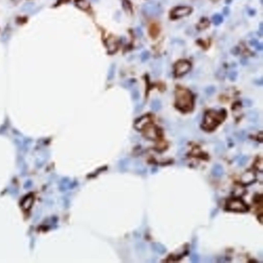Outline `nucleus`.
<instances>
[{"label": "nucleus", "mask_w": 263, "mask_h": 263, "mask_svg": "<svg viewBox=\"0 0 263 263\" xmlns=\"http://www.w3.org/2000/svg\"><path fill=\"white\" fill-rule=\"evenodd\" d=\"M215 87H212V86L208 87L205 89V92H206V94L208 95H212L215 92Z\"/></svg>", "instance_id": "f8f14e48"}, {"label": "nucleus", "mask_w": 263, "mask_h": 263, "mask_svg": "<svg viewBox=\"0 0 263 263\" xmlns=\"http://www.w3.org/2000/svg\"><path fill=\"white\" fill-rule=\"evenodd\" d=\"M238 76V73L237 72L235 71H232L229 73V78L230 80H231L232 81H234L236 80Z\"/></svg>", "instance_id": "ddd939ff"}, {"label": "nucleus", "mask_w": 263, "mask_h": 263, "mask_svg": "<svg viewBox=\"0 0 263 263\" xmlns=\"http://www.w3.org/2000/svg\"><path fill=\"white\" fill-rule=\"evenodd\" d=\"M191 260L192 262H194V263L198 262L199 260V257L196 254H193L191 258Z\"/></svg>", "instance_id": "f3484780"}, {"label": "nucleus", "mask_w": 263, "mask_h": 263, "mask_svg": "<svg viewBox=\"0 0 263 263\" xmlns=\"http://www.w3.org/2000/svg\"><path fill=\"white\" fill-rule=\"evenodd\" d=\"M225 117V113L222 111L220 112L209 111L205 115L202 128L208 131L213 130L224 120Z\"/></svg>", "instance_id": "f03ea898"}, {"label": "nucleus", "mask_w": 263, "mask_h": 263, "mask_svg": "<svg viewBox=\"0 0 263 263\" xmlns=\"http://www.w3.org/2000/svg\"><path fill=\"white\" fill-rule=\"evenodd\" d=\"M248 160V158H247V157L246 156H243L242 158H240V160H239V164L240 165H245V163H246V162Z\"/></svg>", "instance_id": "dca6fc26"}, {"label": "nucleus", "mask_w": 263, "mask_h": 263, "mask_svg": "<svg viewBox=\"0 0 263 263\" xmlns=\"http://www.w3.org/2000/svg\"><path fill=\"white\" fill-rule=\"evenodd\" d=\"M242 180L244 183H250V181H254L255 179V176L254 174L252 173L251 172H247L246 174L242 176Z\"/></svg>", "instance_id": "6e6552de"}, {"label": "nucleus", "mask_w": 263, "mask_h": 263, "mask_svg": "<svg viewBox=\"0 0 263 263\" xmlns=\"http://www.w3.org/2000/svg\"><path fill=\"white\" fill-rule=\"evenodd\" d=\"M148 58H149V54H147V53H146L145 54L142 56L141 60H142V61H145L148 59Z\"/></svg>", "instance_id": "a211bd4d"}, {"label": "nucleus", "mask_w": 263, "mask_h": 263, "mask_svg": "<svg viewBox=\"0 0 263 263\" xmlns=\"http://www.w3.org/2000/svg\"><path fill=\"white\" fill-rule=\"evenodd\" d=\"M115 71V66L114 64H113L110 67V69L108 70V80H111L112 79L114 76Z\"/></svg>", "instance_id": "9d476101"}, {"label": "nucleus", "mask_w": 263, "mask_h": 263, "mask_svg": "<svg viewBox=\"0 0 263 263\" xmlns=\"http://www.w3.org/2000/svg\"><path fill=\"white\" fill-rule=\"evenodd\" d=\"M227 208L230 210L237 212H244L247 210V208L242 201L240 199H232L228 202Z\"/></svg>", "instance_id": "39448f33"}, {"label": "nucleus", "mask_w": 263, "mask_h": 263, "mask_svg": "<svg viewBox=\"0 0 263 263\" xmlns=\"http://www.w3.org/2000/svg\"><path fill=\"white\" fill-rule=\"evenodd\" d=\"M192 12V9L188 6H179L174 8L170 12V18L175 20L183 18L189 15Z\"/></svg>", "instance_id": "7ed1b4c3"}, {"label": "nucleus", "mask_w": 263, "mask_h": 263, "mask_svg": "<svg viewBox=\"0 0 263 263\" xmlns=\"http://www.w3.org/2000/svg\"><path fill=\"white\" fill-rule=\"evenodd\" d=\"M247 117L250 121L255 122L258 118V114L255 111H249L247 114Z\"/></svg>", "instance_id": "1a4fd4ad"}, {"label": "nucleus", "mask_w": 263, "mask_h": 263, "mask_svg": "<svg viewBox=\"0 0 263 263\" xmlns=\"http://www.w3.org/2000/svg\"><path fill=\"white\" fill-rule=\"evenodd\" d=\"M132 97L134 100H137L140 98V93L137 89L134 90L132 93Z\"/></svg>", "instance_id": "9b49d317"}, {"label": "nucleus", "mask_w": 263, "mask_h": 263, "mask_svg": "<svg viewBox=\"0 0 263 263\" xmlns=\"http://www.w3.org/2000/svg\"><path fill=\"white\" fill-rule=\"evenodd\" d=\"M151 108L152 110L155 112H157L159 111L161 108V104L160 101L158 99L153 100L151 102Z\"/></svg>", "instance_id": "0eeeda50"}, {"label": "nucleus", "mask_w": 263, "mask_h": 263, "mask_svg": "<svg viewBox=\"0 0 263 263\" xmlns=\"http://www.w3.org/2000/svg\"><path fill=\"white\" fill-rule=\"evenodd\" d=\"M242 104L245 107H250L252 105L251 101L248 99H245L242 101Z\"/></svg>", "instance_id": "4468645a"}, {"label": "nucleus", "mask_w": 263, "mask_h": 263, "mask_svg": "<svg viewBox=\"0 0 263 263\" xmlns=\"http://www.w3.org/2000/svg\"><path fill=\"white\" fill-rule=\"evenodd\" d=\"M224 170L220 165H215L212 169V173L215 176H221L223 174Z\"/></svg>", "instance_id": "423d86ee"}, {"label": "nucleus", "mask_w": 263, "mask_h": 263, "mask_svg": "<svg viewBox=\"0 0 263 263\" xmlns=\"http://www.w3.org/2000/svg\"><path fill=\"white\" fill-rule=\"evenodd\" d=\"M175 75L176 76H181L187 73L191 68L189 62L186 60H181L175 65Z\"/></svg>", "instance_id": "20e7f679"}, {"label": "nucleus", "mask_w": 263, "mask_h": 263, "mask_svg": "<svg viewBox=\"0 0 263 263\" xmlns=\"http://www.w3.org/2000/svg\"><path fill=\"white\" fill-rule=\"evenodd\" d=\"M237 137L238 138V139L242 140V141H244L246 139V134L244 133V132L241 131L240 132H239L238 134Z\"/></svg>", "instance_id": "2eb2a0df"}, {"label": "nucleus", "mask_w": 263, "mask_h": 263, "mask_svg": "<svg viewBox=\"0 0 263 263\" xmlns=\"http://www.w3.org/2000/svg\"><path fill=\"white\" fill-rule=\"evenodd\" d=\"M176 106L183 112H189L193 107V97L191 93L186 89L177 87L175 92Z\"/></svg>", "instance_id": "f257e3e1"}]
</instances>
